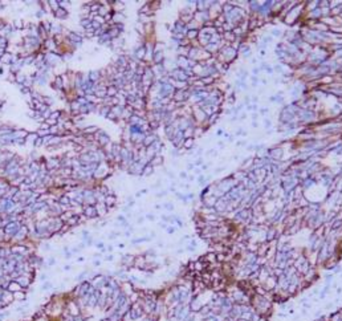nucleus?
I'll return each mask as SVG.
<instances>
[{
  "instance_id": "5",
  "label": "nucleus",
  "mask_w": 342,
  "mask_h": 321,
  "mask_svg": "<svg viewBox=\"0 0 342 321\" xmlns=\"http://www.w3.org/2000/svg\"><path fill=\"white\" fill-rule=\"evenodd\" d=\"M48 5H49L50 11H53V13H55L56 11L60 8V3L56 1V0H50V1H48Z\"/></svg>"
},
{
  "instance_id": "11",
  "label": "nucleus",
  "mask_w": 342,
  "mask_h": 321,
  "mask_svg": "<svg viewBox=\"0 0 342 321\" xmlns=\"http://www.w3.org/2000/svg\"><path fill=\"white\" fill-rule=\"evenodd\" d=\"M44 13H45V11L41 8L40 11H37V12H36V18H42V16H44Z\"/></svg>"
},
{
  "instance_id": "10",
  "label": "nucleus",
  "mask_w": 342,
  "mask_h": 321,
  "mask_svg": "<svg viewBox=\"0 0 342 321\" xmlns=\"http://www.w3.org/2000/svg\"><path fill=\"white\" fill-rule=\"evenodd\" d=\"M15 143H16V145H24V143H25V138H16V140H15Z\"/></svg>"
},
{
  "instance_id": "4",
  "label": "nucleus",
  "mask_w": 342,
  "mask_h": 321,
  "mask_svg": "<svg viewBox=\"0 0 342 321\" xmlns=\"http://www.w3.org/2000/svg\"><path fill=\"white\" fill-rule=\"evenodd\" d=\"M97 130H98L97 126H86L84 130H82V134L84 135H93Z\"/></svg>"
},
{
  "instance_id": "1",
  "label": "nucleus",
  "mask_w": 342,
  "mask_h": 321,
  "mask_svg": "<svg viewBox=\"0 0 342 321\" xmlns=\"http://www.w3.org/2000/svg\"><path fill=\"white\" fill-rule=\"evenodd\" d=\"M68 15H69L68 11L65 10V8H61V7H60L58 10L55 12V16L57 19H60V20H65V19H68Z\"/></svg>"
},
{
  "instance_id": "8",
  "label": "nucleus",
  "mask_w": 342,
  "mask_h": 321,
  "mask_svg": "<svg viewBox=\"0 0 342 321\" xmlns=\"http://www.w3.org/2000/svg\"><path fill=\"white\" fill-rule=\"evenodd\" d=\"M33 145H35V147H40L41 145H44V140H42L41 137H37V140L35 141V143H33Z\"/></svg>"
},
{
  "instance_id": "7",
  "label": "nucleus",
  "mask_w": 342,
  "mask_h": 321,
  "mask_svg": "<svg viewBox=\"0 0 342 321\" xmlns=\"http://www.w3.org/2000/svg\"><path fill=\"white\" fill-rule=\"evenodd\" d=\"M41 102H42L44 105H47V106H49V105H52L55 101H53V98H52V97H48V96H44V97L41 98Z\"/></svg>"
},
{
  "instance_id": "3",
  "label": "nucleus",
  "mask_w": 342,
  "mask_h": 321,
  "mask_svg": "<svg viewBox=\"0 0 342 321\" xmlns=\"http://www.w3.org/2000/svg\"><path fill=\"white\" fill-rule=\"evenodd\" d=\"M118 88H115L114 85H110L109 88H107V97H110V98H114V97H117V94H118Z\"/></svg>"
},
{
  "instance_id": "2",
  "label": "nucleus",
  "mask_w": 342,
  "mask_h": 321,
  "mask_svg": "<svg viewBox=\"0 0 342 321\" xmlns=\"http://www.w3.org/2000/svg\"><path fill=\"white\" fill-rule=\"evenodd\" d=\"M98 110H99V116H102V117H107V114L110 113V106H107V105H104L101 102V104L98 105Z\"/></svg>"
},
{
  "instance_id": "6",
  "label": "nucleus",
  "mask_w": 342,
  "mask_h": 321,
  "mask_svg": "<svg viewBox=\"0 0 342 321\" xmlns=\"http://www.w3.org/2000/svg\"><path fill=\"white\" fill-rule=\"evenodd\" d=\"M37 133H32V134H28L27 138H25V142H28V143H35V141L37 140Z\"/></svg>"
},
{
  "instance_id": "9",
  "label": "nucleus",
  "mask_w": 342,
  "mask_h": 321,
  "mask_svg": "<svg viewBox=\"0 0 342 321\" xmlns=\"http://www.w3.org/2000/svg\"><path fill=\"white\" fill-rule=\"evenodd\" d=\"M21 28H23V21H21V20H16L13 29H21Z\"/></svg>"
},
{
  "instance_id": "12",
  "label": "nucleus",
  "mask_w": 342,
  "mask_h": 321,
  "mask_svg": "<svg viewBox=\"0 0 342 321\" xmlns=\"http://www.w3.org/2000/svg\"><path fill=\"white\" fill-rule=\"evenodd\" d=\"M3 102H4V101H1V100H0V106H1V105H3Z\"/></svg>"
}]
</instances>
